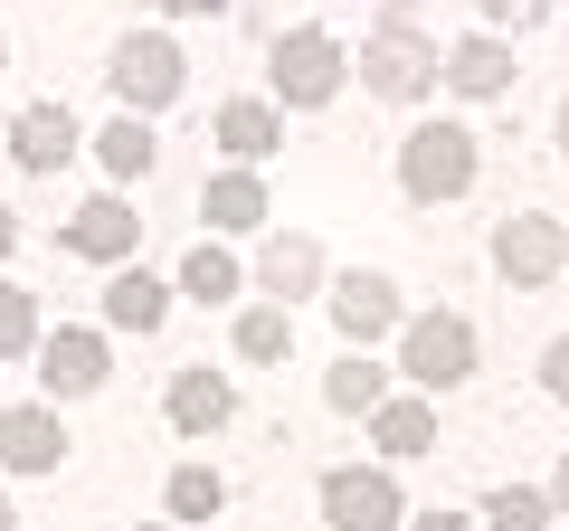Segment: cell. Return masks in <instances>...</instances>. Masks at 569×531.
<instances>
[{
  "label": "cell",
  "mask_w": 569,
  "mask_h": 531,
  "mask_svg": "<svg viewBox=\"0 0 569 531\" xmlns=\"http://www.w3.org/2000/svg\"><path fill=\"white\" fill-rule=\"evenodd\" d=\"M10 247H20V219H10V200H0V257H10Z\"/></svg>",
  "instance_id": "4dcf8cb0"
},
{
  "label": "cell",
  "mask_w": 569,
  "mask_h": 531,
  "mask_svg": "<svg viewBox=\"0 0 569 531\" xmlns=\"http://www.w3.org/2000/svg\"><path fill=\"white\" fill-rule=\"evenodd\" d=\"M39 380H48V399H86V389H104V380H114V351H104V332L58 323V332L39 342Z\"/></svg>",
  "instance_id": "52a82bcc"
},
{
  "label": "cell",
  "mask_w": 569,
  "mask_h": 531,
  "mask_svg": "<svg viewBox=\"0 0 569 531\" xmlns=\"http://www.w3.org/2000/svg\"><path fill=\"white\" fill-rule=\"evenodd\" d=\"M200 219L209 228H266V181H257V171H219V181H200Z\"/></svg>",
  "instance_id": "e0dca14e"
},
{
  "label": "cell",
  "mask_w": 569,
  "mask_h": 531,
  "mask_svg": "<svg viewBox=\"0 0 569 531\" xmlns=\"http://www.w3.org/2000/svg\"><path fill=\"white\" fill-rule=\"evenodd\" d=\"M152 10H171V20H209V10H228V0H152Z\"/></svg>",
  "instance_id": "83f0119b"
},
{
  "label": "cell",
  "mask_w": 569,
  "mask_h": 531,
  "mask_svg": "<svg viewBox=\"0 0 569 531\" xmlns=\"http://www.w3.org/2000/svg\"><path fill=\"white\" fill-rule=\"evenodd\" d=\"M162 313H171L162 275H133V266H123L114 285H104V323H114V332H162Z\"/></svg>",
  "instance_id": "2e32d148"
},
{
  "label": "cell",
  "mask_w": 569,
  "mask_h": 531,
  "mask_svg": "<svg viewBox=\"0 0 569 531\" xmlns=\"http://www.w3.org/2000/svg\"><path fill=\"white\" fill-rule=\"evenodd\" d=\"M550 512H569V455H560V474H550Z\"/></svg>",
  "instance_id": "f546056e"
},
{
  "label": "cell",
  "mask_w": 569,
  "mask_h": 531,
  "mask_svg": "<svg viewBox=\"0 0 569 531\" xmlns=\"http://www.w3.org/2000/svg\"><path fill=\"white\" fill-rule=\"evenodd\" d=\"M380 389H389V370L370 361V351H342V361H332V380H323V399L342 418H361V409H380Z\"/></svg>",
  "instance_id": "44dd1931"
},
{
  "label": "cell",
  "mask_w": 569,
  "mask_h": 531,
  "mask_svg": "<svg viewBox=\"0 0 569 531\" xmlns=\"http://www.w3.org/2000/svg\"><path fill=\"white\" fill-rule=\"evenodd\" d=\"M276 143H284L276 104H219V152H238V171H257Z\"/></svg>",
  "instance_id": "ac0fdd59"
},
{
  "label": "cell",
  "mask_w": 569,
  "mask_h": 531,
  "mask_svg": "<svg viewBox=\"0 0 569 531\" xmlns=\"http://www.w3.org/2000/svg\"><path fill=\"white\" fill-rule=\"evenodd\" d=\"M0 58H10V48H0Z\"/></svg>",
  "instance_id": "836d02e7"
},
{
  "label": "cell",
  "mask_w": 569,
  "mask_h": 531,
  "mask_svg": "<svg viewBox=\"0 0 569 531\" xmlns=\"http://www.w3.org/2000/svg\"><path fill=\"white\" fill-rule=\"evenodd\" d=\"M399 190L418 209L466 200V190H475V133H466V123H418V133L399 143Z\"/></svg>",
  "instance_id": "6da1fadb"
},
{
  "label": "cell",
  "mask_w": 569,
  "mask_h": 531,
  "mask_svg": "<svg viewBox=\"0 0 569 531\" xmlns=\"http://www.w3.org/2000/svg\"><path fill=\"white\" fill-rule=\"evenodd\" d=\"M493 266H503L512 285H550L569 266V228L541 219V209H522V219H503V238H493Z\"/></svg>",
  "instance_id": "ba28073f"
},
{
  "label": "cell",
  "mask_w": 569,
  "mask_h": 531,
  "mask_svg": "<svg viewBox=\"0 0 569 531\" xmlns=\"http://www.w3.org/2000/svg\"><path fill=\"white\" fill-rule=\"evenodd\" d=\"M162 409H171V428H181V437H219L228 418H238V389L209 380V370H171V399H162Z\"/></svg>",
  "instance_id": "4fadbf2b"
},
{
  "label": "cell",
  "mask_w": 569,
  "mask_h": 531,
  "mask_svg": "<svg viewBox=\"0 0 569 531\" xmlns=\"http://www.w3.org/2000/svg\"><path fill=\"white\" fill-rule=\"evenodd\" d=\"M20 351H39V294L0 285V361H20Z\"/></svg>",
  "instance_id": "484cf974"
},
{
  "label": "cell",
  "mask_w": 569,
  "mask_h": 531,
  "mask_svg": "<svg viewBox=\"0 0 569 531\" xmlns=\"http://www.w3.org/2000/svg\"><path fill=\"white\" fill-rule=\"evenodd\" d=\"M133 238H142V219H133V200H123V190H96V200L67 219V247H77V257H96V266H123V257H133Z\"/></svg>",
  "instance_id": "30bf717a"
},
{
  "label": "cell",
  "mask_w": 569,
  "mask_h": 531,
  "mask_svg": "<svg viewBox=\"0 0 569 531\" xmlns=\"http://www.w3.org/2000/svg\"><path fill=\"white\" fill-rule=\"evenodd\" d=\"M219 503H228L219 465H181L171 474V522H219Z\"/></svg>",
  "instance_id": "cb8c5ba5"
},
{
  "label": "cell",
  "mask_w": 569,
  "mask_h": 531,
  "mask_svg": "<svg viewBox=\"0 0 569 531\" xmlns=\"http://www.w3.org/2000/svg\"><path fill=\"white\" fill-rule=\"evenodd\" d=\"M247 285V275H238V257H228V247H190V257H181V294H200V304H228V294H238Z\"/></svg>",
  "instance_id": "7402d4cb"
},
{
  "label": "cell",
  "mask_w": 569,
  "mask_h": 531,
  "mask_svg": "<svg viewBox=\"0 0 569 531\" xmlns=\"http://www.w3.org/2000/svg\"><path fill=\"white\" fill-rule=\"evenodd\" d=\"M541 380H550V399H560V409H569V332H560V342L541 351Z\"/></svg>",
  "instance_id": "4316f807"
},
{
  "label": "cell",
  "mask_w": 569,
  "mask_h": 531,
  "mask_svg": "<svg viewBox=\"0 0 569 531\" xmlns=\"http://www.w3.org/2000/svg\"><path fill=\"white\" fill-rule=\"evenodd\" d=\"M67 428H58V409H0V465L10 474H58L67 465Z\"/></svg>",
  "instance_id": "9c48e42d"
},
{
  "label": "cell",
  "mask_w": 569,
  "mask_h": 531,
  "mask_svg": "<svg viewBox=\"0 0 569 531\" xmlns=\"http://www.w3.org/2000/svg\"><path fill=\"white\" fill-rule=\"evenodd\" d=\"M447 86H456V96H503V86H512V48L493 39V29H485V39H456L447 48Z\"/></svg>",
  "instance_id": "9a60e30c"
},
{
  "label": "cell",
  "mask_w": 569,
  "mask_h": 531,
  "mask_svg": "<svg viewBox=\"0 0 569 531\" xmlns=\"http://www.w3.org/2000/svg\"><path fill=\"white\" fill-rule=\"evenodd\" d=\"M342 77H351V58H342L332 29H295V39H276V96L284 104H332Z\"/></svg>",
  "instance_id": "5b68a950"
},
{
  "label": "cell",
  "mask_w": 569,
  "mask_h": 531,
  "mask_svg": "<svg viewBox=\"0 0 569 531\" xmlns=\"http://www.w3.org/2000/svg\"><path fill=\"white\" fill-rule=\"evenodd\" d=\"M399 370L418 389H447L475 370V323L466 313H418V323H399Z\"/></svg>",
  "instance_id": "277c9868"
},
{
  "label": "cell",
  "mask_w": 569,
  "mask_h": 531,
  "mask_svg": "<svg viewBox=\"0 0 569 531\" xmlns=\"http://www.w3.org/2000/svg\"><path fill=\"white\" fill-rule=\"evenodd\" d=\"M96 162L114 171V181H142V171L162 162V143H152V123H142V114H123V123H104V133H96Z\"/></svg>",
  "instance_id": "ffe728a7"
},
{
  "label": "cell",
  "mask_w": 569,
  "mask_h": 531,
  "mask_svg": "<svg viewBox=\"0 0 569 531\" xmlns=\"http://www.w3.org/2000/svg\"><path fill=\"white\" fill-rule=\"evenodd\" d=\"M437 48H427V29H418V10H389L380 20V39H361V77H370V96H389V104H408V96H427L437 86Z\"/></svg>",
  "instance_id": "7a4b0ae2"
},
{
  "label": "cell",
  "mask_w": 569,
  "mask_h": 531,
  "mask_svg": "<svg viewBox=\"0 0 569 531\" xmlns=\"http://www.w3.org/2000/svg\"><path fill=\"white\" fill-rule=\"evenodd\" d=\"M408 531H475V522H466V512H418Z\"/></svg>",
  "instance_id": "f1b7e54d"
},
{
  "label": "cell",
  "mask_w": 569,
  "mask_h": 531,
  "mask_svg": "<svg viewBox=\"0 0 569 531\" xmlns=\"http://www.w3.org/2000/svg\"><path fill=\"white\" fill-rule=\"evenodd\" d=\"M104 77H114V96L133 104V114H162V104H181V86H190V58L162 39V29H133V39L114 48V67H104Z\"/></svg>",
  "instance_id": "3957f363"
},
{
  "label": "cell",
  "mask_w": 569,
  "mask_h": 531,
  "mask_svg": "<svg viewBox=\"0 0 569 531\" xmlns=\"http://www.w3.org/2000/svg\"><path fill=\"white\" fill-rule=\"evenodd\" d=\"M485 531H550V493H531V484L485 493Z\"/></svg>",
  "instance_id": "d4e9b609"
},
{
  "label": "cell",
  "mask_w": 569,
  "mask_h": 531,
  "mask_svg": "<svg viewBox=\"0 0 569 531\" xmlns=\"http://www.w3.org/2000/svg\"><path fill=\"white\" fill-rule=\"evenodd\" d=\"M0 531H20V522H10V493H0Z\"/></svg>",
  "instance_id": "1f68e13d"
},
{
  "label": "cell",
  "mask_w": 569,
  "mask_h": 531,
  "mask_svg": "<svg viewBox=\"0 0 569 531\" xmlns=\"http://www.w3.org/2000/svg\"><path fill=\"white\" fill-rule=\"evenodd\" d=\"M370 437H380V455H427L437 447V409L427 399H380L370 409Z\"/></svg>",
  "instance_id": "d6986e66"
},
{
  "label": "cell",
  "mask_w": 569,
  "mask_h": 531,
  "mask_svg": "<svg viewBox=\"0 0 569 531\" xmlns=\"http://www.w3.org/2000/svg\"><path fill=\"white\" fill-rule=\"evenodd\" d=\"M560 152H569V104H560Z\"/></svg>",
  "instance_id": "d6a6232c"
},
{
  "label": "cell",
  "mask_w": 569,
  "mask_h": 531,
  "mask_svg": "<svg viewBox=\"0 0 569 531\" xmlns=\"http://www.w3.org/2000/svg\"><path fill=\"white\" fill-rule=\"evenodd\" d=\"M284 351H295L284 304H247V313H238V361H284Z\"/></svg>",
  "instance_id": "603a6c76"
},
{
  "label": "cell",
  "mask_w": 569,
  "mask_h": 531,
  "mask_svg": "<svg viewBox=\"0 0 569 531\" xmlns=\"http://www.w3.org/2000/svg\"><path fill=\"white\" fill-rule=\"evenodd\" d=\"M0 143H10L20 171H58V162H77V114H67V104H20V123H10Z\"/></svg>",
  "instance_id": "8fae6325"
},
{
  "label": "cell",
  "mask_w": 569,
  "mask_h": 531,
  "mask_svg": "<svg viewBox=\"0 0 569 531\" xmlns=\"http://www.w3.org/2000/svg\"><path fill=\"white\" fill-rule=\"evenodd\" d=\"M332 323H342V342L399 332V285H389V275H342V285H332Z\"/></svg>",
  "instance_id": "7c38bea8"
},
{
  "label": "cell",
  "mask_w": 569,
  "mask_h": 531,
  "mask_svg": "<svg viewBox=\"0 0 569 531\" xmlns=\"http://www.w3.org/2000/svg\"><path fill=\"white\" fill-rule=\"evenodd\" d=\"M257 285L276 294V304L313 294V285H323V247H313V238H266V257H257Z\"/></svg>",
  "instance_id": "5bb4252c"
},
{
  "label": "cell",
  "mask_w": 569,
  "mask_h": 531,
  "mask_svg": "<svg viewBox=\"0 0 569 531\" xmlns=\"http://www.w3.org/2000/svg\"><path fill=\"white\" fill-rule=\"evenodd\" d=\"M323 522L332 531H399V484H389L380 465H332L323 474Z\"/></svg>",
  "instance_id": "8992f818"
}]
</instances>
